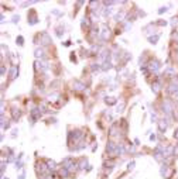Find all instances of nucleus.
<instances>
[{"instance_id":"obj_1","label":"nucleus","mask_w":178,"mask_h":179,"mask_svg":"<svg viewBox=\"0 0 178 179\" xmlns=\"http://www.w3.org/2000/svg\"><path fill=\"white\" fill-rule=\"evenodd\" d=\"M40 116H41V110H40V109H34V110H31V117H33L34 121H35V120H38Z\"/></svg>"},{"instance_id":"obj_2","label":"nucleus","mask_w":178,"mask_h":179,"mask_svg":"<svg viewBox=\"0 0 178 179\" xmlns=\"http://www.w3.org/2000/svg\"><path fill=\"white\" fill-rule=\"evenodd\" d=\"M11 114H13V120H16V121L20 119V116H21L20 110H17V109H13V110H11Z\"/></svg>"},{"instance_id":"obj_3","label":"nucleus","mask_w":178,"mask_h":179,"mask_svg":"<svg viewBox=\"0 0 178 179\" xmlns=\"http://www.w3.org/2000/svg\"><path fill=\"white\" fill-rule=\"evenodd\" d=\"M158 68H160V63H158L157 61H151V62H150V69H151V71H157Z\"/></svg>"},{"instance_id":"obj_4","label":"nucleus","mask_w":178,"mask_h":179,"mask_svg":"<svg viewBox=\"0 0 178 179\" xmlns=\"http://www.w3.org/2000/svg\"><path fill=\"white\" fill-rule=\"evenodd\" d=\"M158 128H160L161 131H165V128H167V123H165V120H160V121H158Z\"/></svg>"},{"instance_id":"obj_5","label":"nucleus","mask_w":178,"mask_h":179,"mask_svg":"<svg viewBox=\"0 0 178 179\" xmlns=\"http://www.w3.org/2000/svg\"><path fill=\"white\" fill-rule=\"evenodd\" d=\"M74 86H76L75 89H78V90H82L83 88H85V86H83V83H81V82H78V80L74 83Z\"/></svg>"},{"instance_id":"obj_6","label":"nucleus","mask_w":178,"mask_h":179,"mask_svg":"<svg viewBox=\"0 0 178 179\" xmlns=\"http://www.w3.org/2000/svg\"><path fill=\"white\" fill-rule=\"evenodd\" d=\"M47 164H48V169H55V162H54V161H51V159H48V161H47Z\"/></svg>"},{"instance_id":"obj_7","label":"nucleus","mask_w":178,"mask_h":179,"mask_svg":"<svg viewBox=\"0 0 178 179\" xmlns=\"http://www.w3.org/2000/svg\"><path fill=\"white\" fill-rule=\"evenodd\" d=\"M16 72H17V66H13L11 71H10V78H11V79H14L16 78Z\"/></svg>"},{"instance_id":"obj_8","label":"nucleus","mask_w":178,"mask_h":179,"mask_svg":"<svg viewBox=\"0 0 178 179\" xmlns=\"http://www.w3.org/2000/svg\"><path fill=\"white\" fill-rule=\"evenodd\" d=\"M158 38H160V35H156V37H150V42H151V44H156V42L158 41Z\"/></svg>"},{"instance_id":"obj_9","label":"nucleus","mask_w":178,"mask_h":179,"mask_svg":"<svg viewBox=\"0 0 178 179\" xmlns=\"http://www.w3.org/2000/svg\"><path fill=\"white\" fill-rule=\"evenodd\" d=\"M35 57H37V58L43 57V51H41V49H37V51H35Z\"/></svg>"},{"instance_id":"obj_10","label":"nucleus","mask_w":178,"mask_h":179,"mask_svg":"<svg viewBox=\"0 0 178 179\" xmlns=\"http://www.w3.org/2000/svg\"><path fill=\"white\" fill-rule=\"evenodd\" d=\"M17 44L23 45V37H17Z\"/></svg>"},{"instance_id":"obj_11","label":"nucleus","mask_w":178,"mask_h":179,"mask_svg":"<svg viewBox=\"0 0 178 179\" xmlns=\"http://www.w3.org/2000/svg\"><path fill=\"white\" fill-rule=\"evenodd\" d=\"M165 10H167V9H165V7H161V9H160V10H158V13H160V14H161V13H164V11H165Z\"/></svg>"}]
</instances>
